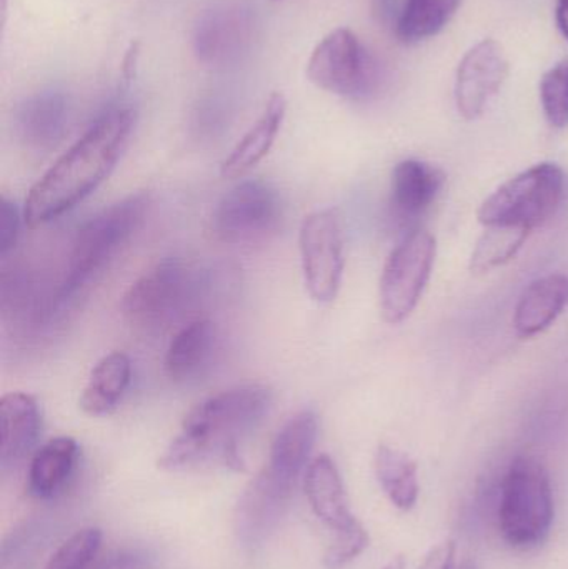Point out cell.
<instances>
[{
  "label": "cell",
  "instance_id": "cell-1",
  "mask_svg": "<svg viewBox=\"0 0 568 569\" xmlns=\"http://www.w3.org/2000/svg\"><path fill=\"white\" fill-rule=\"evenodd\" d=\"M136 120L130 107L103 113L30 189L23 207L27 226H46L90 196L116 169Z\"/></svg>",
  "mask_w": 568,
  "mask_h": 569
},
{
  "label": "cell",
  "instance_id": "cell-2",
  "mask_svg": "<svg viewBox=\"0 0 568 569\" xmlns=\"http://www.w3.org/2000/svg\"><path fill=\"white\" fill-rule=\"evenodd\" d=\"M270 405L272 391L263 385H242L207 398L183 418L182 430L160 457L159 468L179 471L217 461L243 473L240 438L256 430Z\"/></svg>",
  "mask_w": 568,
  "mask_h": 569
},
{
  "label": "cell",
  "instance_id": "cell-3",
  "mask_svg": "<svg viewBox=\"0 0 568 569\" xmlns=\"http://www.w3.org/2000/svg\"><path fill=\"white\" fill-rule=\"evenodd\" d=\"M226 284L216 270L166 259L130 284L120 311L142 333H162L219 300Z\"/></svg>",
  "mask_w": 568,
  "mask_h": 569
},
{
  "label": "cell",
  "instance_id": "cell-4",
  "mask_svg": "<svg viewBox=\"0 0 568 569\" xmlns=\"http://www.w3.org/2000/svg\"><path fill=\"white\" fill-rule=\"evenodd\" d=\"M554 523V491L546 467L537 458L517 457L499 488V528L516 550L539 547Z\"/></svg>",
  "mask_w": 568,
  "mask_h": 569
},
{
  "label": "cell",
  "instance_id": "cell-5",
  "mask_svg": "<svg viewBox=\"0 0 568 569\" xmlns=\"http://www.w3.org/2000/svg\"><path fill=\"white\" fill-rule=\"evenodd\" d=\"M149 207L147 193L127 197L87 220L70 250L69 263L56 295V303L76 297L103 267L113 259L120 247L139 229Z\"/></svg>",
  "mask_w": 568,
  "mask_h": 569
},
{
  "label": "cell",
  "instance_id": "cell-6",
  "mask_svg": "<svg viewBox=\"0 0 568 569\" xmlns=\"http://www.w3.org/2000/svg\"><path fill=\"white\" fill-rule=\"evenodd\" d=\"M567 176L554 162L537 163L507 180L487 197L477 212L484 229L526 230L532 233L546 223L566 199Z\"/></svg>",
  "mask_w": 568,
  "mask_h": 569
},
{
  "label": "cell",
  "instance_id": "cell-7",
  "mask_svg": "<svg viewBox=\"0 0 568 569\" xmlns=\"http://www.w3.org/2000/svg\"><path fill=\"white\" fill-rule=\"evenodd\" d=\"M437 240L416 227L393 247L379 284L380 313L389 325L406 321L422 300L436 266Z\"/></svg>",
  "mask_w": 568,
  "mask_h": 569
},
{
  "label": "cell",
  "instance_id": "cell-8",
  "mask_svg": "<svg viewBox=\"0 0 568 569\" xmlns=\"http://www.w3.org/2000/svg\"><path fill=\"white\" fill-rule=\"evenodd\" d=\"M307 77L319 89L352 100L367 99L379 86L376 60L346 27L317 43L307 62Z\"/></svg>",
  "mask_w": 568,
  "mask_h": 569
},
{
  "label": "cell",
  "instance_id": "cell-9",
  "mask_svg": "<svg viewBox=\"0 0 568 569\" xmlns=\"http://www.w3.org/2000/svg\"><path fill=\"white\" fill-rule=\"evenodd\" d=\"M280 220L282 202L277 190L262 180H243L217 203L212 229L222 242L242 246L267 239Z\"/></svg>",
  "mask_w": 568,
  "mask_h": 569
},
{
  "label": "cell",
  "instance_id": "cell-10",
  "mask_svg": "<svg viewBox=\"0 0 568 569\" xmlns=\"http://www.w3.org/2000/svg\"><path fill=\"white\" fill-rule=\"evenodd\" d=\"M343 230L336 210H317L303 219L299 249L303 280L310 297L329 303L337 297L342 283Z\"/></svg>",
  "mask_w": 568,
  "mask_h": 569
},
{
  "label": "cell",
  "instance_id": "cell-11",
  "mask_svg": "<svg viewBox=\"0 0 568 569\" xmlns=\"http://www.w3.org/2000/svg\"><path fill=\"white\" fill-rule=\"evenodd\" d=\"M257 29L256 9L247 0H223L210 7L196 27L193 50L210 67H222L247 52Z\"/></svg>",
  "mask_w": 568,
  "mask_h": 569
},
{
  "label": "cell",
  "instance_id": "cell-12",
  "mask_svg": "<svg viewBox=\"0 0 568 569\" xmlns=\"http://www.w3.org/2000/svg\"><path fill=\"white\" fill-rule=\"evenodd\" d=\"M509 59L497 40L484 39L460 60L456 76L457 112L462 119H480L499 96L509 77Z\"/></svg>",
  "mask_w": 568,
  "mask_h": 569
},
{
  "label": "cell",
  "instance_id": "cell-13",
  "mask_svg": "<svg viewBox=\"0 0 568 569\" xmlns=\"http://www.w3.org/2000/svg\"><path fill=\"white\" fill-rule=\"evenodd\" d=\"M293 491L270 477L266 470L250 481L240 497L233 520L237 540L242 547L253 550L269 540L286 515Z\"/></svg>",
  "mask_w": 568,
  "mask_h": 569
},
{
  "label": "cell",
  "instance_id": "cell-14",
  "mask_svg": "<svg viewBox=\"0 0 568 569\" xmlns=\"http://www.w3.org/2000/svg\"><path fill=\"white\" fill-rule=\"evenodd\" d=\"M316 413L303 410L293 415L277 433L270 450L269 463L263 470L280 483L296 490L297 481L303 470H307L310 453L317 438Z\"/></svg>",
  "mask_w": 568,
  "mask_h": 569
},
{
  "label": "cell",
  "instance_id": "cell-15",
  "mask_svg": "<svg viewBox=\"0 0 568 569\" xmlns=\"http://www.w3.org/2000/svg\"><path fill=\"white\" fill-rule=\"evenodd\" d=\"M219 345L216 325L207 318H193L177 331L166 355L167 377L173 383H189L206 373Z\"/></svg>",
  "mask_w": 568,
  "mask_h": 569
},
{
  "label": "cell",
  "instance_id": "cell-16",
  "mask_svg": "<svg viewBox=\"0 0 568 569\" xmlns=\"http://www.w3.org/2000/svg\"><path fill=\"white\" fill-rule=\"evenodd\" d=\"M446 173L423 160L406 159L392 170L390 196L397 216L412 220L422 217L446 187Z\"/></svg>",
  "mask_w": 568,
  "mask_h": 569
},
{
  "label": "cell",
  "instance_id": "cell-17",
  "mask_svg": "<svg viewBox=\"0 0 568 569\" xmlns=\"http://www.w3.org/2000/svg\"><path fill=\"white\" fill-rule=\"evenodd\" d=\"M306 493L313 513L336 533L359 525L350 511L339 468L329 455L310 461L306 470Z\"/></svg>",
  "mask_w": 568,
  "mask_h": 569
},
{
  "label": "cell",
  "instance_id": "cell-18",
  "mask_svg": "<svg viewBox=\"0 0 568 569\" xmlns=\"http://www.w3.org/2000/svg\"><path fill=\"white\" fill-rule=\"evenodd\" d=\"M40 410L27 393H7L0 401V467H16L36 447L40 435Z\"/></svg>",
  "mask_w": 568,
  "mask_h": 569
},
{
  "label": "cell",
  "instance_id": "cell-19",
  "mask_svg": "<svg viewBox=\"0 0 568 569\" xmlns=\"http://www.w3.org/2000/svg\"><path fill=\"white\" fill-rule=\"evenodd\" d=\"M69 122V100L59 90H43L20 103L16 129L20 139L32 149H52Z\"/></svg>",
  "mask_w": 568,
  "mask_h": 569
},
{
  "label": "cell",
  "instance_id": "cell-20",
  "mask_svg": "<svg viewBox=\"0 0 568 569\" xmlns=\"http://www.w3.org/2000/svg\"><path fill=\"white\" fill-rule=\"evenodd\" d=\"M568 303V279L560 273L542 277L520 295L514 328L520 338H534L552 327Z\"/></svg>",
  "mask_w": 568,
  "mask_h": 569
},
{
  "label": "cell",
  "instance_id": "cell-21",
  "mask_svg": "<svg viewBox=\"0 0 568 569\" xmlns=\"http://www.w3.org/2000/svg\"><path fill=\"white\" fill-rule=\"evenodd\" d=\"M286 112L287 100L283 93H272L267 100L262 116L250 127L249 132L242 137L236 149L220 166V176L223 179H236V177L243 176L270 152L277 136H279Z\"/></svg>",
  "mask_w": 568,
  "mask_h": 569
},
{
  "label": "cell",
  "instance_id": "cell-22",
  "mask_svg": "<svg viewBox=\"0 0 568 569\" xmlns=\"http://www.w3.org/2000/svg\"><path fill=\"white\" fill-rule=\"evenodd\" d=\"M132 380V363L122 351L106 355L93 367L79 405L90 417L112 413Z\"/></svg>",
  "mask_w": 568,
  "mask_h": 569
},
{
  "label": "cell",
  "instance_id": "cell-23",
  "mask_svg": "<svg viewBox=\"0 0 568 569\" xmlns=\"http://www.w3.org/2000/svg\"><path fill=\"white\" fill-rule=\"evenodd\" d=\"M79 455V443L70 437L52 438L40 447L30 461L27 483L30 497L52 498L72 477Z\"/></svg>",
  "mask_w": 568,
  "mask_h": 569
},
{
  "label": "cell",
  "instance_id": "cell-24",
  "mask_svg": "<svg viewBox=\"0 0 568 569\" xmlns=\"http://www.w3.org/2000/svg\"><path fill=\"white\" fill-rule=\"evenodd\" d=\"M373 468H376L377 480L390 503L402 511L412 510L420 491L416 461L397 448L380 445L377 448Z\"/></svg>",
  "mask_w": 568,
  "mask_h": 569
},
{
  "label": "cell",
  "instance_id": "cell-25",
  "mask_svg": "<svg viewBox=\"0 0 568 569\" xmlns=\"http://www.w3.org/2000/svg\"><path fill=\"white\" fill-rule=\"evenodd\" d=\"M462 0H403L396 33L400 42L416 43L446 29Z\"/></svg>",
  "mask_w": 568,
  "mask_h": 569
},
{
  "label": "cell",
  "instance_id": "cell-26",
  "mask_svg": "<svg viewBox=\"0 0 568 569\" xmlns=\"http://www.w3.org/2000/svg\"><path fill=\"white\" fill-rule=\"evenodd\" d=\"M529 237L530 232L526 230L500 227L484 229L482 237L470 257V272L486 276L494 270L502 269L519 256Z\"/></svg>",
  "mask_w": 568,
  "mask_h": 569
},
{
  "label": "cell",
  "instance_id": "cell-27",
  "mask_svg": "<svg viewBox=\"0 0 568 569\" xmlns=\"http://www.w3.org/2000/svg\"><path fill=\"white\" fill-rule=\"evenodd\" d=\"M540 102L544 116L554 129L568 127V57L544 73Z\"/></svg>",
  "mask_w": 568,
  "mask_h": 569
},
{
  "label": "cell",
  "instance_id": "cell-28",
  "mask_svg": "<svg viewBox=\"0 0 568 569\" xmlns=\"http://www.w3.org/2000/svg\"><path fill=\"white\" fill-rule=\"evenodd\" d=\"M102 531L83 528L70 537L50 558L46 569H87L99 558Z\"/></svg>",
  "mask_w": 568,
  "mask_h": 569
},
{
  "label": "cell",
  "instance_id": "cell-29",
  "mask_svg": "<svg viewBox=\"0 0 568 569\" xmlns=\"http://www.w3.org/2000/svg\"><path fill=\"white\" fill-rule=\"evenodd\" d=\"M369 547V533L362 525L350 528L347 531L337 533V540L333 541L332 547L327 550L323 565L327 569H340L349 565L350 561L356 560L357 557L366 551Z\"/></svg>",
  "mask_w": 568,
  "mask_h": 569
},
{
  "label": "cell",
  "instance_id": "cell-30",
  "mask_svg": "<svg viewBox=\"0 0 568 569\" xmlns=\"http://www.w3.org/2000/svg\"><path fill=\"white\" fill-rule=\"evenodd\" d=\"M19 222V210L16 203L2 197L0 199V256L6 257L16 246Z\"/></svg>",
  "mask_w": 568,
  "mask_h": 569
},
{
  "label": "cell",
  "instance_id": "cell-31",
  "mask_svg": "<svg viewBox=\"0 0 568 569\" xmlns=\"http://www.w3.org/2000/svg\"><path fill=\"white\" fill-rule=\"evenodd\" d=\"M147 565V557L140 551L123 550L110 553L106 558H97L87 569H143Z\"/></svg>",
  "mask_w": 568,
  "mask_h": 569
},
{
  "label": "cell",
  "instance_id": "cell-32",
  "mask_svg": "<svg viewBox=\"0 0 568 569\" xmlns=\"http://www.w3.org/2000/svg\"><path fill=\"white\" fill-rule=\"evenodd\" d=\"M456 565V543L444 541L430 550L419 569H454Z\"/></svg>",
  "mask_w": 568,
  "mask_h": 569
},
{
  "label": "cell",
  "instance_id": "cell-33",
  "mask_svg": "<svg viewBox=\"0 0 568 569\" xmlns=\"http://www.w3.org/2000/svg\"><path fill=\"white\" fill-rule=\"evenodd\" d=\"M140 42L133 40L127 49L126 57H123L122 73L126 80H132L136 76L137 62H139Z\"/></svg>",
  "mask_w": 568,
  "mask_h": 569
},
{
  "label": "cell",
  "instance_id": "cell-34",
  "mask_svg": "<svg viewBox=\"0 0 568 569\" xmlns=\"http://www.w3.org/2000/svg\"><path fill=\"white\" fill-rule=\"evenodd\" d=\"M376 12L379 13L380 19L393 20L399 19L400 10L396 9V0H376ZM396 27V26H393Z\"/></svg>",
  "mask_w": 568,
  "mask_h": 569
},
{
  "label": "cell",
  "instance_id": "cell-35",
  "mask_svg": "<svg viewBox=\"0 0 568 569\" xmlns=\"http://www.w3.org/2000/svg\"><path fill=\"white\" fill-rule=\"evenodd\" d=\"M556 20L560 32L568 40V0H557Z\"/></svg>",
  "mask_w": 568,
  "mask_h": 569
},
{
  "label": "cell",
  "instance_id": "cell-36",
  "mask_svg": "<svg viewBox=\"0 0 568 569\" xmlns=\"http://www.w3.org/2000/svg\"><path fill=\"white\" fill-rule=\"evenodd\" d=\"M406 558L403 557H396L392 558V560L389 561V563L386 565L382 569H406Z\"/></svg>",
  "mask_w": 568,
  "mask_h": 569
},
{
  "label": "cell",
  "instance_id": "cell-37",
  "mask_svg": "<svg viewBox=\"0 0 568 569\" xmlns=\"http://www.w3.org/2000/svg\"><path fill=\"white\" fill-rule=\"evenodd\" d=\"M459 569H477L476 563L474 561H464L462 567Z\"/></svg>",
  "mask_w": 568,
  "mask_h": 569
},
{
  "label": "cell",
  "instance_id": "cell-38",
  "mask_svg": "<svg viewBox=\"0 0 568 569\" xmlns=\"http://www.w3.org/2000/svg\"><path fill=\"white\" fill-rule=\"evenodd\" d=\"M272 2H277V0H272Z\"/></svg>",
  "mask_w": 568,
  "mask_h": 569
}]
</instances>
